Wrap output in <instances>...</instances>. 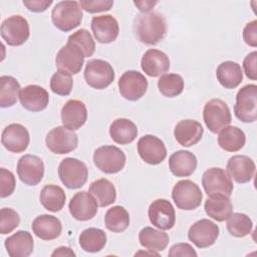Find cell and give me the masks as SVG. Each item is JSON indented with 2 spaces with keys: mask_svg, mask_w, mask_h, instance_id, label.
Returning a JSON list of instances; mask_svg holds the SVG:
<instances>
[{
  "mask_svg": "<svg viewBox=\"0 0 257 257\" xmlns=\"http://www.w3.org/2000/svg\"><path fill=\"white\" fill-rule=\"evenodd\" d=\"M134 31L141 42L156 45L166 35V19L158 12H142L135 18Z\"/></svg>",
  "mask_w": 257,
  "mask_h": 257,
  "instance_id": "6da1fadb",
  "label": "cell"
},
{
  "mask_svg": "<svg viewBox=\"0 0 257 257\" xmlns=\"http://www.w3.org/2000/svg\"><path fill=\"white\" fill-rule=\"evenodd\" d=\"M83 13L79 2L60 1L51 12V19L56 28L68 32L76 28L82 21Z\"/></svg>",
  "mask_w": 257,
  "mask_h": 257,
  "instance_id": "7a4b0ae2",
  "label": "cell"
},
{
  "mask_svg": "<svg viewBox=\"0 0 257 257\" xmlns=\"http://www.w3.org/2000/svg\"><path fill=\"white\" fill-rule=\"evenodd\" d=\"M58 176L66 188L79 189L87 181L88 169L83 162L75 158H65L58 166Z\"/></svg>",
  "mask_w": 257,
  "mask_h": 257,
  "instance_id": "3957f363",
  "label": "cell"
},
{
  "mask_svg": "<svg viewBox=\"0 0 257 257\" xmlns=\"http://www.w3.org/2000/svg\"><path fill=\"white\" fill-rule=\"evenodd\" d=\"M172 198L179 209L191 211L201 205L203 194L195 182L182 180L177 182L173 187Z\"/></svg>",
  "mask_w": 257,
  "mask_h": 257,
  "instance_id": "277c9868",
  "label": "cell"
},
{
  "mask_svg": "<svg viewBox=\"0 0 257 257\" xmlns=\"http://www.w3.org/2000/svg\"><path fill=\"white\" fill-rule=\"evenodd\" d=\"M203 118L209 131L213 134H217L228 126L232 120L229 106L220 98H213L206 102Z\"/></svg>",
  "mask_w": 257,
  "mask_h": 257,
  "instance_id": "5b68a950",
  "label": "cell"
},
{
  "mask_svg": "<svg viewBox=\"0 0 257 257\" xmlns=\"http://www.w3.org/2000/svg\"><path fill=\"white\" fill-rule=\"evenodd\" d=\"M236 117L243 122H254L257 118V86L247 84L240 88L234 105Z\"/></svg>",
  "mask_w": 257,
  "mask_h": 257,
  "instance_id": "8992f818",
  "label": "cell"
},
{
  "mask_svg": "<svg viewBox=\"0 0 257 257\" xmlns=\"http://www.w3.org/2000/svg\"><path fill=\"white\" fill-rule=\"evenodd\" d=\"M93 163L101 172L115 174L123 169L125 155L115 146H102L94 151Z\"/></svg>",
  "mask_w": 257,
  "mask_h": 257,
  "instance_id": "52a82bcc",
  "label": "cell"
},
{
  "mask_svg": "<svg viewBox=\"0 0 257 257\" xmlns=\"http://www.w3.org/2000/svg\"><path fill=\"white\" fill-rule=\"evenodd\" d=\"M84 78L92 88L104 89L113 81L114 70L105 60L90 59L84 68Z\"/></svg>",
  "mask_w": 257,
  "mask_h": 257,
  "instance_id": "ba28073f",
  "label": "cell"
},
{
  "mask_svg": "<svg viewBox=\"0 0 257 257\" xmlns=\"http://www.w3.org/2000/svg\"><path fill=\"white\" fill-rule=\"evenodd\" d=\"M1 37L10 46L24 44L30 35L28 21L21 15H12L6 18L0 28Z\"/></svg>",
  "mask_w": 257,
  "mask_h": 257,
  "instance_id": "9c48e42d",
  "label": "cell"
},
{
  "mask_svg": "<svg viewBox=\"0 0 257 257\" xmlns=\"http://www.w3.org/2000/svg\"><path fill=\"white\" fill-rule=\"evenodd\" d=\"M47 148L54 154L63 155L74 151L78 144L77 135L67 127L60 125L52 128L46 136Z\"/></svg>",
  "mask_w": 257,
  "mask_h": 257,
  "instance_id": "30bf717a",
  "label": "cell"
},
{
  "mask_svg": "<svg viewBox=\"0 0 257 257\" xmlns=\"http://www.w3.org/2000/svg\"><path fill=\"white\" fill-rule=\"evenodd\" d=\"M202 185L208 196L223 194L230 197L234 189L231 177L221 168L208 169L203 174Z\"/></svg>",
  "mask_w": 257,
  "mask_h": 257,
  "instance_id": "8fae6325",
  "label": "cell"
},
{
  "mask_svg": "<svg viewBox=\"0 0 257 257\" xmlns=\"http://www.w3.org/2000/svg\"><path fill=\"white\" fill-rule=\"evenodd\" d=\"M83 51L74 43L67 42L62 46L56 54L55 64L59 71L68 74H77L84 62Z\"/></svg>",
  "mask_w": 257,
  "mask_h": 257,
  "instance_id": "7c38bea8",
  "label": "cell"
},
{
  "mask_svg": "<svg viewBox=\"0 0 257 257\" xmlns=\"http://www.w3.org/2000/svg\"><path fill=\"white\" fill-rule=\"evenodd\" d=\"M148 85L145 75L136 70L125 71L118 79V88L121 96L131 101L142 98L147 92Z\"/></svg>",
  "mask_w": 257,
  "mask_h": 257,
  "instance_id": "4fadbf2b",
  "label": "cell"
},
{
  "mask_svg": "<svg viewBox=\"0 0 257 257\" xmlns=\"http://www.w3.org/2000/svg\"><path fill=\"white\" fill-rule=\"evenodd\" d=\"M17 174L25 185L36 186L44 176V164L37 156L24 155L18 160Z\"/></svg>",
  "mask_w": 257,
  "mask_h": 257,
  "instance_id": "5bb4252c",
  "label": "cell"
},
{
  "mask_svg": "<svg viewBox=\"0 0 257 257\" xmlns=\"http://www.w3.org/2000/svg\"><path fill=\"white\" fill-rule=\"evenodd\" d=\"M219 232V227L214 222L209 219H201L189 228L188 238L198 248H207L216 242Z\"/></svg>",
  "mask_w": 257,
  "mask_h": 257,
  "instance_id": "9a60e30c",
  "label": "cell"
},
{
  "mask_svg": "<svg viewBox=\"0 0 257 257\" xmlns=\"http://www.w3.org/2000/svg\"><path fill=\"white\" fill-rule=\"evenodd\" d=\"M150 222L160 230H170L176 223V212L172 203L166 199H157L151 203L148 211Z\"/></svg>",
  "mask_w": 257,
  "mask_h": 257,
  "instance_id": "2e32d148",
  "label": "cell"
},
{
  "mask_svg": "<svg viewBox=\"0 0 257 257\" xmlns=\"http://www.w3.org/2000/svg\"><path fill=\"white\" fill-rule=\"evenodd\" d=\"M138 153L142 160L150 165H159L167 157L164 142L153 135H146L139 140Z\"/></svg>",
  "mask_w": 257,
  "mask_h": 257,
  "instance_id": "e0dca14e",
  "label": "cell"
},
{
  "mask_svg": "<svg viewBox=\"0 0 257 257\" xmlns=\"http://www.w3.org/2000/svg\"><path fill=\"white\" fill-rule=\"evenodd\" d=\"M97 202L94 197L85 191L76 193L68 204L71 216L78 221L92 219L97 213Z\"/></svg>",
  "mask_w": 257,
  "mask_h": 257,
  "instance_id": "ac0fdd59",
  "label": "cell"
},
{
  "mask_svg": "<svg viewBox=\"0 0 257 257\" xmlns=\"http://www.w3.org/2000/svg\"><path fill=\"white\" fill-rule=\"evenodd\" d=\"M30 142L27 128L20 123H11L7 125L1 136V143L6 150L12 153L24 152Z\"/></svg>",
  "mask_w": 257,
  "mask_h": 257,
  "instance_id": "d6986e66",
  "label": "cell"
},
{
  "mask_svg": "<svg viewBox=\"0 0 257 257\" xmlns=\"http://www.w3.org/2000/svg\"><path fill=\"white\" fill-rule=\"evenodd\" d=\"M91 30L94 38L99 43L113 42L119 32V26L117 20L109 14L94 16L91 20Z\"/></svg>",
  "mask_w": 257,
  "mask_h": 257,
  "instance_id": "ffe728a7",
  "label": "cell"
},
{
  "mask_svg": "<svg viewBox=\"0 0 257 257\" xmlns=\"http://www.w3.org/2000/svg\"><path fill=\"white\" fill-rule=\"evenodd\" d=\"M19 100L25 109L36 112L46 108L49 102V94L42 86L29 84L20 90Z\"/></svg>",
  "mask_w": 257,
  "mask_h": 257,
  "instance_id": "44dd1931",
  "label": "cell"
},
{
  "mask_svg": "<svg viewBox=\"0 0 257 257\" xmlns=\"http://www.w3.org/2000/svg\"><path fill=\"white\" fill-rule=\"evenodd\" d=\"M87 119V109L83 101L69 99L61 108V121L63 126L71 131L80 128Z\"/></svg>",
  "mask_w": 257,
  "mask_h": 257,
  "instance_id": "7402d4cb",
  "label": "cell"
},
{
  "mask_svg": "<svg viewBox=\"0 0 257 257\" xmlns=\"http://www.w3.org/2000/svg\"><path fill=\"white\" fill-rule=\"evenodd\" d=\"M254 161L244 155L233 156L227 163V172L239 184L250 182L255 174Z\"/></svg>",
  "mask_w": 257,
  "mask_h": 257,
  "instance_id": "603a6c76",
  "label": "cell"
},
{
  "mask_svg": "<svg viewBox=\"0 0 257 257\" xmlns=\"http://www.w3.org/2000/svg\"><path fill=\"white\" fill-rule=\"evenodd\" d=\"M143 71L152 77H158L165 74L170 69L169 56L158 49L147 50L141 60Z\"/></svg>",
  "mask_w": 257,
  "mask_h": 257,
  "instance_id": "cb8c5ba5",
  "label": "cell"
},
{
  "mask_svg": "<svg viewBox=\"0 0 257 257\" xmlns=\"http://www.w3.org/2000/svg\"><path fill=\"white\" fill-rule=\"evenodd\" d=\"M203 133L204 128L199 121L194 119H183L176 124L174 137L181 146L191 147L200 142Z\"/></svg>",
  "mask_w": 257,
  "mask_h": 257,
  "instance_id": "d4e9b609",
  "label": "cell"
},
{
  "mask_svg": "<svg viewBox=\"0 0 257 257\" xmlns=\"http://www.w3.org/2000/svg\"><path fill=\"white\" fill-rule=\"evenodd\" d=\"M5 248L11 257H27L33 252L34 242L28 231L20 230L5 240Z\"/></svg>",
  "mask_w": 257,
  "mask_h": 257,
  "instance_id": "484cf974",
  "label": "cell"
},
{
  "mask_svg": "<svg viewBox=\"0 0 257 257\" xmlns=\"http://www.w3.org/2000/svg\"><path fill=\"white\" fill-rule=\"evenodd\" d=\"M196 168L197 158L189 151H177L169 158V169L176 177H189Z\"/></svg>",
  "mask_w": 257,
  "mask_h": 257,
  "instance_id": "4316f807",
  "label": "cell"
},
{
  "mask_svg": "<svg viewBox=\"0 0 257 257\" xmlns=\"http://www.w3.org/2000/svg\"><path fill=\"white\" fill-rule=\"evenodd\" d=\"M206 214L217 222H223L233 213V205L230 198L223 194L210 195L205 201Z\"/></svg>",
  "mask_w": 257,
  "mask_h": 257,
  "instance_id": "83f0119b",
  "label": "cell"
},
{
  "mask_svg": "<svg viewBox=\"0 0 257 257\" xmlns=\"http://www.w3.org/2000/svg\"><path fill=\"white\" fill-rule=\"evenodd\" d=\"M33 233L42 240H53L59 237L62 231L61 222L52 215H40L32 222Z\"/></svg>",
  "mask_w": 257,
  "mask_h": 257,
  "instance_id": "f1b7e54d",
  "label": "cell"
},
{
  "mask_svg": "<svg viewBox=\"0 0 257 257\" xmlns=\"http://www.w3.org/2000/svg\"><path fill=\"white\" fill-rule=\"evenodd\" d=\"M109 136L111 140L119 145L133 143L138 136V127L128 118H116L109 126Z\"/></svg>",
  "mask_w": 257,
  "mask_h": 257,
  "instance_id": "f546056e",
  "label": "cell"
},
{
  "mask_svg": "<svg viewBox=\"0 0 257 257\" xmlns=\"http://www.w3.org/2000/svg\"><path fill=\"white\" fill-rule=\"evenodd\" d=\"M216 76L220 84L228 89L237 87L243 80L240 64L235 61H224L216 69Z\"/></svg>",
  "mask_w": 257,
  "mask_h": 257,
  "instance_id": "4dcf8cb0",
  "label": "cell"
},
{
  "mask_svg": "<svg viewBox=\"0 0 257 257\" xmlns=\"http://www.w3.org/2000/svg\"><path fill=\"white\" fill-rule=\"evenodd\" d=\"M246 142L244 132L238 126L228 125L219 132L218 144L226 152L240 151Z\"/></svg>",
  "mask_w": 257,
  "mask_h": 257,
  "instance_id": "1f68e13d",
  "label": "cell"
},
{
  "mask_svg": "<svg viewBox=\"0 0 257 257\" xmlns=\"http://www.w3.org/2000/svg\"><path fill=\"white\" fill-rule=\"evenodd\" d=\"M140 244L149 251L160 252L166 249L169 244V235L164 231L145 227L139 234Z\"/></svg>",
  "mask_w": 257,
  "mask_h": 257,
  "instance_id": "d6a6232c",
  "label": "cell"
},
{
  "mask_svg": "<svg viewBox=\"0 0 257 257\" xmlns=\"http://www.w3.org/2000/svg\"><path fill=\"white\" fill-rule=\"evenodd\" d=\"M39 199L41 205L47 211L55 213L60 211L64 207L66 196L61 187L49 184L42 188Z\"/></svg>",
  "mask_w": 257,
  "mask_h": 257,
  "instance_id": "836d02e7",
  "label": "cell"
},
{
  "mask_svg": "<svg viewBox=\"0 0 257 257\" xmlns=\"http://www.w3.org/2000/svg\"><path fill=\"white\" fill-rule=\"evenodd\" d=\"M89 193L94 197L98 206L106 207L115 202L116 190L107 179H98L89 186Z\"/></svg>",
  "mask_w": 257,
  "mask_h": 257,
  "instance_id": "e575fe53",
  "label": "cell"
},
{
  "mask_svg": "<svg viewBox=\"0 0 257 257\" xmlns=\"http://www.w3.org/2000/svg\"><path fill=\"white\" fill-rule=\"evenodd\" d=\"M106 244V234L98 228H87L79 235V245L86 252H99Z\"/></svg>",
  "mask_w": 257,
  "mask_h": 257,
  "instance_id": "d590c367",
  "label": "cell"
},
{
  "mask_svg": "<svg viewBox=\"0 0 257 257\" xmlns=\"http://www.w3.org/2000/svg\"><path fill=\"white\" fill-rule=\"evenodd\" d=\"M20 84L16 78L10 75L0 77V106H13L20 93Z\"/></svg>",
  "mask_w": 257,
  "mask_h": 257,
  "instance_id": "8d00e7d4",
  "label": "cell"
},
{
  "mask_svg": "<svg viewBox=\"0 0 257 257\" xmlns=\"http://www.w3.org/2000/svg\"><path fill=\"white\" fill-rule=\"evenodd\" d=\"M104 224L106 229L111 232H123L130 225L128 212L121 206H113L106 211L104 215Z\"/></svg>",
  "mask_w": 257,
  "mask_h": 257,
  "instance_id": "74e56055",
  "label": "cell"
},
{
  "mask_svg": "<svg viewBox=\"0 0 257 257\" xmlns=\"http://www.w3.org/2000/svg\"><path fill=\"white\" fill-rule=\"evenodd\" d=\"M252 228V220L246 214L232 213L227 219V230L234 237H245L251 233Z\"/></svg>",
  "mask_w": 257,
  "mask_h": 257,
  "instance_id": "f35d334b",
  "label": "cell"
},
{
  "mask_svg": "<svg viewBox=\"0 0 257 257\" xmlns=\"http://www.w3.org/2000/svg\"><path fill=\"white\" fill-rule=\"evenodd\" d=\"M160 92L166 97H175L184 89V79L180 74L168 73L160 77L158 81Z\"/></svg>",
  "mask_w": 257,
  "mask_h": 257,
  "instance_id": "ab89813d",
  "label": "cell"
},
{
  "mask_svg": "<svg viewBox=\"0 0 257 257\" xmlns=\"http://www.w3.org/2000/svg\"><path fill=\"white\" fill-rule=\"evenodd\" d=\"M67 42H72L76 44L83 51L85 57H89L94 53V50H95L94 40L91 34L88 32V30L84 28L79 29L76 32L69 35Z\"/></svg>",
  "mask_w": 257,
  "mask_h": 257,
  "instance_id": "60d3db41",
  "label": "cell"
},
{
  "mask_svg": "<svg viewBox=\"0 0 257 257\" xmlns=\"http://www.w3.org/2000/svg\"><path fill=\"white\" fill-rule=\"evenodd\" d=\"M73 86V79L70 74L62 71H56L50 79V88L52 92L58 95H68Z\"/></svg>",
  "mask_w": 257,
  "mask_h": 257,
  "instance_id": "b9f144b4",
  "label": "cell"
},
{
  "mask_svg": "<svg viewBox=\"0 0 257 257\" xmlns=\"http://www.w3.org/2000/svg\"><path fill=\"white\" fill-rule=\"evenodd\" d=\"M20 217L18 213L11 208H2L0 211V233L2 235L11 233L19 226Z\"/></svg>",
  "mask_w": 257,
  "mask_h": 257,
  "instance_id": "7bdbcfd3",
  "label": "cell"
},
{
  "mask_svg": "<svg viewBox=\"0 0 257 257\" xmlns=\"http://www.w3.org/2000/svg\"><path fill=\"white\" fill-rule=\"evenodd\" d=\"M16 180L13 173L5 168L0 169V197L6 198L15 190Z\"/></svg>",
  "mask_w": 257,
  "mask_h": 257,
  "instance_id": "ee69618b",
  "label": "cell"
},
{
  "mask_svg": "<svg viewBox=\"0 0 257 257\" xmlns=\"http://www.w3.org/2000/svg\"><path fill=\"white\" fill-rule=\"evenodd\" d=\"M81 9H84L88 13H97L102 11H108L112 5L111 0H81L79 1Z\"/></svg>",
  "mask_w": 257,
  "mask_h": 257,
  "instance_id": "f6af8a7d",
  "label": "cell"
},
{
  "mask_svg": "<svg viewBox=\"0 0 257 257\" xmlns=\"http://www.w3.org/2000/svg\"><path fill=\"white\" fill-rule=\"evenodd\" d=\"M256 63H257V52L253 51L249 53L243 61V69L246 74V76L252 80L257 79V69H256Z\"/></svg>",
  "mask_w": 257,
  "mask_h": 257,
  "instance_id": "bcb514c9",
  "label": "cell"
},
{
  "mask_svg": "<svg viewBox=\"0 0 257 257\" xmlns=\"http://www.w3.org/2000/svg\"><path fill=\"white\" fill-rule=\"evenodd\" d=\"M243 39L246 44L256 47L257 46V20L248 22L243 29Z\"/></svg>",
  "mask_w": 257,
  "mask_h": 257,
  "instance_id": "7dc6e473",
  "label": "cell"
},
{
  "mask_svg": "<svg viewBox=\"0 0 257 257\" xmlns=\"http://www.w3.org/2000/svg\"><path fill=\"white\" fill-rule=\"evenodd\" d=\"M198 254L194 250V248L188 243H178L173 245L170 248L169 256L178 257V256H194L196 257Z\"/></svg>",
  "mask_w": 257,
  "mask_h": 257,
  "instance_id": "c3c4849f",
  "label": "cell"
},
{
  "mask_svg": "<svg viewBox=\"0 0 257 257\" xmlns=\"http://www.w3.org/2000/svg\"><path fill=\"white\" fill-rule=\"evenodd\" d=\"M52 4V0H23V5L32 12H43Z\"/></svg>",
  "mask_w": 257,
  "mask_h": 257,
  "instance_id": "681fc988",
  "label": "cell"
},
{
  "mask_svg": "<svg viewBox=\"0 0 257 257\" xmlns=\"http://www.w3.org/2000/svg\"><path fill=\"white\" fill-rule=\"evenodd\" d=\"M134 3L139 8V10H141L144 13V12H150L158 2L145 0V1H135Z\"/></svg>",
  "mask_w": 257,
  "mask_h": 257,
  "instance_id": "f907efd6",
  "label": "cell"
},
{
  "mask_svg": "<svg viewBox=\"0 0 257 257\" xmlns=\"http://www.w3.org/2000/svg\"><path fill=\"white\" fill-rule=\"evenodd\" d=\"M51 256H52V257H55V256H75V253H74L69 247L61 246V247L56 248V249L52 252Z\"/></svg>",
  "mask_w": 257,
  "mask_h": 257,
  "instance_id": "816d5d0a",
  "label": "cell"
}]
</instances>
